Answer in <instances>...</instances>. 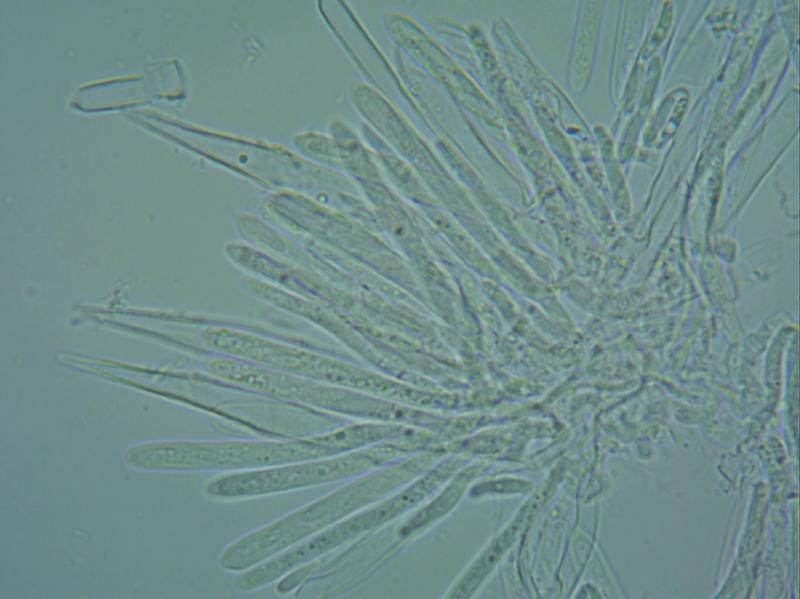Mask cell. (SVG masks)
<instances>
[{
  "instance_id": "1",
  "label": "cell",
  "mask_w": 800,
  "mask_h": 599,
  "mask_svg": "<svg viewBox=\"0 0 800 599\" xmlns=\"http://www.w3.org/2000/svg\"><path fill=\"white\" fill-rule=\"evenodd\" d=\"M382 474L363 476L332 494L239 539L223 553L221 566L243 571L323 531L373 502L382 489Z\"/></svg>"
},
{
  "instance_id": "2",
  "label": "cell",
  "mask_w": 800,
  "mask_h": 599,
  "mask_svg": "<svg viewBox=\"0 0 800 599\" xmlns=\"http://www.w3.org/2000/svg\"><path fill=\"white\" fill-rule=\"evenodd\" d=\"M395 431L360 424L293 440L203 444L196 452L203 466L255 470L339 455L379 442Z\"/></svg>"
},
{
  "instance_id": "4",
  "label": "cell",
  "mask_w": 800,
  "mask_h": 599,
  "mask_svg": "<svg viewBox=\"0 0 800 599\" xmlns=\"http://www.w3.org/2000/svg\"><path fill=\"white\" fill-rule=\"evenodd\" d=\"M517 528H510L504 533L497 541L493 544V546L486 551L484 556H482L479 561L474 565L472 570L466 575L464 581L462 583L461 591L465 593H470L472 589L481 581V578L487 573V571L494 565L495 561L502 554V551L509 545L511 540L513 539V535L517 532Z\"/></svg>"
},
{
  "instance_id": "3",
  "label": "cell",
  "mask_w": 800,
  "mask_h": 599,
  "mask_svg": "<svg viewBox=\"0 0 800 599\" xmlns=\"http://www.w3.org/2000/svg\"><path fill=\"white\" fill-rule=\"evenodd\" d=\"M392 454L388 445L374 443L335 456L224 475L211 481L207 491L220 498L291 491L363 474Z\"/></svg>"
}]
</instances>
